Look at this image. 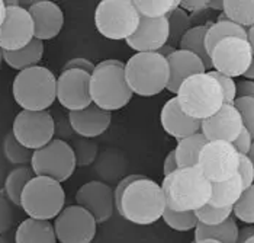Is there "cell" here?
Returning a JSON list of instances; mask_svg holds the SVG:
<instances>
[{
	"label": "cell",
	"mask_w": 254,
	"mask_h": 243,
	"mask_svg": "<svg viewBox=\"0 0 254 243\" xmlns=\"http://www.w3.org/2000/svg\"><path fill=\"white\" fill-rule=\"evenodd\" d=\"M161 188L166 204L175 211H196L209 204L212 182L197 167H180L164 176Z\"/></svg>",
	"instance_id": "obj_1"
},
{
	"label": "cell",
	"mask_w": 254,
	"mask_h": 243,
	"mask_svg": "<svg viewBox=\"0 0 254 243\" xmlns=\"http://www.w3.org/2000/svg\"><path fill=\"white\" fill-rule=\"evenodd\" d=\"M166 207L161 185L141 175L125 188L118 213L129 223L150 226L163 217Z\"/></svg>",
	"instance_id": "obj_2"
},
{
	"label": "cell",
	"mask_w": 254,
	"mask_h": 243,
	"mask_svg": "<svg viewBox=\"0 0 254 243\" xmlns=\"http://www.w3.org/2000/svg\"><path fill=\"white\" fill-rule=\"evenodd\" d=\"M92 102L103 111L114 112L125 108L134 96L127 76L125 63L119 60H103L96 64L90 78Z\"/></svg>",
	"instance_id": "obj_3"
},
{
	"label": "cell",
	"mask_w": 254,
	"mask_h": 243,
	"mask_svg": "<svg viewBox=\"0 0 254 243\" xmlns=\"http://www.w3.org/2000/svg\"><path fill=\"white\" fill-rule=\"evenodd\" d=\"M176 98L183 112L199 121L215 115L225 103L222 89L209 72L186 79L179 87Z\"/></svg>",
	"instance_id": "obj_4"
},
{
	"label": "cell",
	"mask_w": 254,
	"mask_h": 243,
	"mask_svg": "<svg viewBox=\"0 0 254 243\" xmlns=\"http://www.w3.org/2000/svg\"><path fill=\"white\" fill-rule=\"evenodd\" d=\"M12 93L25 111H48L57 99V78L44 66L22 70L13 79Z\"/></svg>",
	"instance_id": "obj_5"
},
{
	"label": "cell",
	"mask_w": 254,
	"mask_h": 243,
	"mask_svg": "<svg viewBox=\"0 0 254 243\" xmlns=\"http://www.w3.org/2000/svg\"><path fill=\"white\" fill-rule=\"evenodd\" d=\"M125 76L134 95L151 98L167 89L170 69L158 53H135L125 63Z\"/></svg>",
	"instance_id": "obj_6"
},
{
	"label": "cell",
	"mask_w": 254,
	"mask_h": 243,
	"mask_svg": "<svg viewBox=\"0 0 254 243\" xmlns=\"http://www.w3.org/2000/svg\"><path fill=\"white\" fill-rule=\"evenodd\" d=\"M64 204L65 192L61 183L47 176L31 179L20 195V208L35 220H56L65 208Z\"/></svg>",
	"instance_id": "obj_7"
},
{
	"label": "cell",
	"mask_w": 254,
	"mask_h": 243,
	"mask_svg": "<svg viewBox=\"0 0 254 243\" xmlns=\"http://www.w3.org/2000/svg\"><path fill=\"white\" fill-rule=\"evenodd\" d=\"M141 15L132 0H102L95 10L99 32L112 41H127L137 32Z\"/></svg>",
	"instance_id": "obj_8"
},
{
	"label": "cell",
	"mask_w": 254,
	"mask_h": 243,
	"mask_svg": "<svg viewBox=\"0 0 254 243\" xmlns=\"http://www.w3.org/2000/svg\"><path fill=\"white\" fill-rule=\"evenodd\" d=\"M31 167L35 176H47L63 183L71 178L77 163L70 143L54 139L45 147L34 152Z\"/></svg>",
	"instance_id": "obj_9"
},
{
	"label": "cell",
	"mask_w": 254,
	"mask_h": 243,
	"mask_svg": "<svg viewBox=\"0 0 254 243\" xmlns=\"http://www.w3.org/2000/svg\"><path fill=\"white\" fill-rule=\"evenodd\" d=\"M12 133L26 149L35 152L54 140V118L50 111H25L16 115Z\"/></svg>",
	"instance_id": "obj_10"
},
{
	"label": "cell",
	"mask_w": 254,
	"mask_h": 243,
	"mask_svg": "<svg viewBox=\"0 0 254 243\" xmlns=\"http://www.w3.org/2000/svg\"><path fill=\"white\" fill-rule=\"evenodd\" d=\"M240 155L231 143L208 142L202 149L197 167L212 183L231 179L238 172Z\"/></svg>",
	"instance_id": "obj_11"
},
{
	"label": "cell",
	"mask_w": 254,
	"mask_h": 243,
	"mask_svg": "<svg viewBox=\"0 0 254 243\" xmlns=\"http://www.w3.org/2000/svg\"><path fill=\"white\" fill-rule=\"evenodd\" d=\"M209 57L215 72L234 79L244 76L253 61L254 54L249 40L233 37L218 42Z\"/></svg>",
	"instance_id": "obj_12"
},
{
	"label": "cell",
	"mask_w": 254,
	"mask_h": 243,
	"mask_svg": "<svg viewBox=\"0 0 254 243\" xmlns=\"http://www.w3.org/2000/svg\"><path fill=\"white\" fill-rule=\"evenodd\" d=\"M54 230L60 243H92L98 232V222L87 210L76 204L60 213Z\"/></svg>",
	"instance_id": "obj_13"
},
{
	"label": "cell",
	"mask_w": 254,
	"mask_h": 243,
	"mask_svg": "<svg viewBox=\"0 0 254 243\" xmlns=\"http://www.w3.org/2000/svg\"><path fill=\"white\" fill-rule=\"evenodd\" d=\"M35 40V25L28 9L20 4L6 6V16L1 23L0 48L18 51Z\"/></svg>",
	"instance_id": "obj_14"
},
{
	"label": "cell",
	"mask_w": 254,
	"mask_h": 243,
	"mask_svg": "<svg viewBox=\"0 0 254 243\" xmlns=\"http://www.w3.org/2000/svg\"><path fill=\"white\" fill-rule=\"evenodd\" d=\"M90 78L83 70H63L57 78V101L68 112L90 106Z\"/></svg>",
	"instance_id": "obj_15"
},
{
	"label": "cell",
	"mask_w": 254,
	"mask_h": 243,
	"mask_svg": "<svg viewBox=\"0 0 254 243\" xmlns=\"http://www.w3.org/2000/svg\"><path fill=\"white\" fill-rule=\"evenodd\" d=\"M76 203L87 210L98 224L108 222L115 211L114 189L102 181H90L81 185L76 192Z\"/></svg>",
	"instance_id": "obj_16"
},
{
	"label": "cell",
	"mask_w": 254,
	"mask_h": 243,
	"mask_svg": "<svg viewBox=\"0 0 254 243\" xmlns=\"http://www.w3.org/2000/svg\"><path fill=\"white\" fill-rule=\"evenodd\" d=\"M243 128V118L234 103H224L215 115L202 121L200 133L208 139V142L234 143Z\"/></svg>",
	"instance_id": "obj_17"
},
{
	"label": "cell",
	"mask_w": 254,
	"mask_h": 243,
	"mask_svg": "<svg viewBox=\"0 0 254 243\" xmlns=\"http://www.w3.org/2000/svg\"><path fill=\"white\" fill-rule=\"evenodd\" d=\"M169 19H150L141 16L137 32L125 41L135 53H157L169 44Z\"/></svg>",
	"instance_id": "obj_18"
},
{
	"label": "cell",
	"mask_w": 254,
	"mask_h": 243,
	"mask_svg": "<svg viewBox=\"0 0 254 243\" xmlns=\"http://www.w3.org/2000/svg\"><path fill=\"white\" fill-rule=\"evenodd\" d=\"M34 25L35 38L39 41H50L56 38L64 26V13L57 3L50 0L34 1L28 7Z\"/></svg>",
	"instance_id": "obj_19"
},
{
	"label": "cell",
	"mask_w": 254,
	"mask_h": 243,
	"mask_svg": "<svg viewBox=\"0 0 254 243\" xmlns=\"http://www.w3.org/2000/svg\"><path fill=\"white\" fill-rule=\"evenodd\" d=\"M160 122L163 130L169 136L176 139L177 142L193 136L196 133H200L202 128V121L190 118L183 112L176 96L164 103L160 114Z\"/></svg>",
	"instance_id": "obj_20"
},
{
	"label": "cell",
	"mask_w": 254,
	"mask_h": 243,
	"mask_svg": "<svg viewBox=\"0 0 254 243\" xmlns=\"http://www.w3.org/2000/svg\"><path fill=\"white\" fill-rule=\"evenodd\" d=\"M68 120L78 137L95 139L102 136L112 122V112L103 111L98 105L92 103L90 106L68 112Z\"/></svg>",
	"instance_id": "obj_21"
},
{
	"label": "cell",
	"mask_w": 254,
	"mask_h": 243,
	"mask_svg": "<svg viewBox=\"0 0 254 243\" xmlns=\"http://www.w3.org/2000/svg\"><path fill=\"white\" fill-rule=\"evenodd\" d=\"M169 69H170V81L167 84V90L176 95L182 83L200 73H206V66L196 54L190 51L179 50L172 53L167 57Z\"/></svg>",
	"instance_id": "obj_22"
},
{
	"label": "cell",
	"mask_w": 254,
	"mask_h": 243,
	"mask_svg": "<svg viewBox=\"0 0 254 243\" xmlns=\"http://www.w3.org/2000/svg\"><path fill=\"white\" fill-rule=\"evenodd\" d=\"M15 243H57L54 224L28 217L18 226Z\"/></svg>",
	"instance_id": "obj_23"
},
{
	"label": "cell",
	"mask_w": 254,
	"mask_h": 243,
	"mask_svg": "<svg viewBox=\"0 0 254 243\" xmlns=\"http://www.w3.org/2000/svg\"><path fill=\"white\" fill-rule=\"evenodd\" d=\"M44 50H45L44 42L35 38L29 45H26L22 50L3 51V60L9 67L22 72V70L38 66L39 61L44 57Z\"/></svg>",
	"instance_id": "obj_24"
},
{
	"label": "cell",
	"mask_w": 254,
	"mask_h": 243,
	"mask_svg": "<svg viewBox=\"0 0 254 243\" xmlns=\"http://www.w3.org/2000/svg\"><path fill=\"white\" fill-rule=\"evenodd\" d=\"M244 192V185L237 173L228 181L212 183V195L209 204L218 208H233Z\"/></svg>",
	"instance_id": "obj_25"
},
{
	"label": "cell",
	"mask_w": 254,
	"mask_h": 243,
	"mask_svg": "<svg viewBox=\"0 0 254 243\" xmlns=\"http://www.w3.org/2000/svg\"><path fill=\"white\" fill-rule=\"evenodd\" d=\"M211 23H205V25H196L192 26L180 40L179 44V50H185V51H190L196 54L200 60L205 63L206 70L212 67L211 63V57L209 53L206 50V44H205V38H206V32Z\"/></svg>",
	"instance_id": "obj_26"
},
{
	"label": "cell",
	"mask_w": 254,
	"mask_h": 243,
	"mask_svg": "<svg viewBox=\"0 0 254 243\" xmlns=\"http://www.w3.org/2000/svg\"><path fill=\"white\" fill-rule=\"evenodd\" d=\"M238 230L240 229L235 222L234 216L218 226H203L199 223L195 229V241L211 239V241H216L221 243H237Z\"/></svg>",
	"instance_id": "obj_27"
},
{
	"label": "cell",
	"mask_w": 254,
	"mask_h": 243,
	"mask_svg": "<svg viewBox=\"0 0 254 243\" xmlns=\"http://www.w3.org/2000/svg\"><path fill=\"white\" fill-rule=\"evenodd\" d=\"M208 139L202 133H196L183 140H179L176 146V156L179 167H193L197 166L202 149L206 146Z\"/></svg>",
	"instance_id": "obj_28"
},
{
	"label": "cell",
	"mask_w": 254,
	"mask_h": 243,
	"mask_svg": "<svg viewBox=\"0 0 254 243\" xmlns=\"http://www.w3.org/2000/svg\"><path fill=\"white\" fill-rule=\"evenodd\" d=\"M233 37L247 40V29L228 19L216 20L214 23H211L208 28V32H206V38H205L208 53L211 54V51L215 48L218 42L227 40V38H233Z\"/></svg>",
	"instance_id": "obj_29"
},
{
	"label": "cell",
	"mask_w": 254,
	"mask_h": 243,
	"mask_svg": "<svg viewBox=\"0 0 254 243\" xmlns=\"http://www.w3.org/2000/svg\"><path fill=\"white\" fill-rule=\"evenodd\" d=\"M35 178V173L32 167L28 166H19L12 169L4 181V192L7 200L12 204L20 207V195L25 189V186L29 183L31 179Z\"/></svg>",
	"instance_id": "obj_30"
},
{
	"label": "cell",
	"mask_w": 254,
	"mask_h": 243,
	"mask_svg": "<svg viewBox=\"0 0 254 243\" xmlns=\"http://www.w3.org/2000/svg\"><path fill=\"white\" fill-rule=\"evenodd\" d=\"M225 18L250 29L254 26V0H224Z\"/></svg>",
	"instance_id": "obj_31"
},
{
	"label": "cell",
	"mask_w": 254,
	"mask_h": 243,
	"mask_svg": "<svg viewBox=\"0 0 254 243\" xmlns=\"http://www.w3.org/2000/svg\"><path fill=\"white\" fill-rule=\"evenodd\" d=\"M141 16L150 19L167 18L180 6V0H134Z\"/></svg>",
	"instance_id": "obj_32"
},
{
	"label": "cell",
	"mask_w": 254,
	"mask_h": 243,
	"mask_svg": "<svg viewBox=\"0 0 254 243\" xmlns=\"http://www.w3.org/2000/svg\"><path fill=\"white\" fill-rule=\"evenodd\" d=\"M3 153L6 156V159L12 164H20V166H25L28 163H31L32 161V156H34V152L26 149L25 146H22L16 137L13 136V133H7L6 137H4V142H3Z\"/></svg>",
	"instance_id": "obj_33"
},
{
	"label": "cell",
	"mask_w": 254,
	"mask_h": 243,
	"mask_svg": "<svg viewBox=\"0 0 254 243\" xmlns=\"http://www.w3.org/2000/svg\"><path fill=\"white\" fill-rule=\"evenodd\" d=\"M161 219L170 229H173L176 232L195 230L199 224L195 211H175L169 207H166Z\"/></svg>",
	"instance_id": "obj_34"
},
{
	"label": "cell",
	"mask_w": 254,
	"mask_h": 243,
	"mask_svg": "<svg viewBox=\"0 0 254 243\" xmlns=\"http://www.w3.org/2000/svg\"><path fill=\"white\" fill-rule=\"evenodd\" d=\"M167 19H169V28H170L169 44L175 47L180 44L183 35L192 28V19H190V15L185 12L180 6L167 16Z\"/></svg>",
	"instance_id": "obj_35"
},
{
	"label": "cell",
	"mask_w": 254,
	"mask_h": 243,
	"mask_svg": "<svg viewBox=\"0 0 254 243\" xmlns=\"http://www.w3.org/2000/svg\"><path fill=\"white\" fill-rule=\"evenodd\" d=\"M71 149L76 156V163L80 167L90 166L96 161L99 155V147L92 139H83V137H76L71 140Z\"/></svg>",
	"instance_id": "obj_36"
},
{
	"label": "cell",
	"mask_w": 254,
	"mask_h": 243,
	"mask_svg": "<svg viewBox=\"0 0 254 243\" xmlns=\"http://www.w3.org/2000/svg\"><path fill=\"white\" fill-rule=\"evenodd\" d=\"M195 213L197 222L203 226H218L233 217V208H218L211 204L203 205L202 208L196 210Z\"/></svg>",
	"instance_id": "obj_37"
},
{
	"label": "cell",
	"mask_w": 254,
	"mask_h": 243,
	"mask_svg": "<svg viewBox=\"0 0 254 243\" xmlns=\"http://www.w3.org/2000/svg\"><path fill=\"white\" fill-rule=\"evenodd\" d=\"M233 216L246 224H254V185L244 189L241 198L233 207Z\"/></svg>",
	"instance_id": "obj_38"
},
{
	"label": "cell",
	"mask_w": 254,
	"mask_h": 243,
	"mask_svg": "<svg viewBox=\"0 0 254 243\" xmlns=\"http://www.w3.org/2000/svg\"><path fill=\"white\" fill-rule=\"evenodd\" d=\"M234 106L238 109L244 128L250 131V134L254 139V99L253 98H237Z\"/></svg>",
	"instance_id": "obj_39"
},
{
	"label": "cell",
	"mask_w": 254,
	"mask_h": 243,
	"mask_svg": "<svg viewBox=\"0 0 254 243\" xmlns=\"http://www.w3.org/2000/svg\"><path fill=\"white\" fill-rule=\"evenodd\" d=\"M53 118H54V139L67 143L68 140H73L76 133L70 124L68 115L57 112V114H53Z\"/></svg>",
	"instance_id": "obj_40"
},
{
	"label": "cell",
	"mask_w": 254,
	"mask_h": 243,
	"mask_svg": "<svg viewBox=\"0 0 254 243\" xmlns=\"http://www.w3.org/2000/svg\"><path fill=\"white\" fill-rule=\"evenodd\" d=\"M209 73L215 78L224 93V102L225 103H234L237 99V83L233 78L225 76L222 73H218L215 70H209Z\"/></svg>",
	"instance_id": "obj_41"
},
{
	"label": "cell",
	"mask_w": 254,
	"mask_h": 243,
	"mask_svg": "<svg viewBox=\"0 0 254 243\" xmlns=\"http://www.w3.org/2000/svg\"><path fill=\"white\" fill-rule=\"evenodd\" d=\"M243 181L244 189L250 188L254 185V164L249 159V156L240 155V164H238V172H237Z\"/></svg>",
	"instance_id": "obj_42"
},
{
	"label": "cell",
	"mask_w": 254,
	"mask_h": 243,
	"mask_svg": "<svg viewBox=\"0 0 254 243\" xmlns=\"http://www.w3.org/2000/svg\"><path fill=\"white\" fill-rule=\"evenodd\" d=\"M12 224H13V211L10 208V203L3 195H0V235L10 230Z\"/></svg>",
	"instance_id": "obj_43"
},
{
	"label": "cell",
	"mask_w": 254,
	"mask_h": 243,
	"mask_svg": "<svg viewBox=\"0 0 254 243\" xmlns=\"http://www.w3.org/2000/svg\"><path fill=\"white\" fill-rule=\"evenodd\" d=\"M254 139L253 136L250 134V131L247 128H243V131L240 133V136L234 140V143H231L234 146V149L238 152V155L247 156L250 153V149L253 146Z\"/></svg>",
	"instance_id": "obj_44"
},
{
	"label": "cell",
	"mask_w": 254,
	"mask_h": 243,
	"mask_svg": "<svg viewBox=\"0 0 254 243\" xmlns=\"http://www.w3.org/2000/svg\"><path fill=\"white\" fill-rule=\"evenodd\" d=\"M96 66L93 64V61L89 59H83V57H77V59H71L65 63L63 70H83L89 75H93Z\"/></svg>",
	"instance_id": "obj_45"
},
{
	"label": "cell",
	"mask_w": 254,
	"mask_h": 243,
	"mask_svg": "<svg viewBox=\"0 0 254 243\" xmlns=\"http://www.w3.org/2000/svg\"><path fill=\"white\" fill-rule=\"evenodd\" d=\"M180 7L188 13L197 15L208 9V0H180Z\"/></svg>",
	"instance_id": "obj_46"
},
{
	"label": "cell",
	"mask_w": 254,
	"mask_h": 243,
	"mask_svg": "<svg viewBox=\"0 0 254 243\" xmlns=\"http://www.w3.org/2000/svg\"><path fill=\"white\" fill-rule=\"evenodd\" d=\"M177 169H180V167H179V162H177L176 150L173 149V150L166 156V159H164V162H163V175H164V176H169V175L175 173Z\"/></svg>",
	"instance_id": "obj_47"
},
{
	"label": "cell",
	"mask_w": 254,
	"mask_h": 243,
	"mask_svg": "<svg viewBox=\"0 0 254 243\" xmlns=\"http://www.w3.org/2000/svg\"><path fill=\"white\" fill-rule=\"evenodd\" d=\"M237 98H253L254 81H241L237 83Z\"/></svg>",
	"instance_id": "obj_48"
},
{
	"label": "cell",
	"mask_w": 254,
	"mask_h": 243,
	"mask_svg": "<svg viewBox=\"0 0 254 243\" xmlns=\"http://www.w3.org/2000/svg\"><path fill=\"white\" fill-rule=\"evenodd\" d=\"M254 236V224H247L238 230V241L237 243H246Z\"/></svg>",
	"instance_id": "obj_49"
},
{
	"label": "cell",
	"mask_w": 254,
	"mask_h": 243,
	"mask_svg": "<svg viewBox=\"0 0 254 243\" xmlns=\"http://www.w3.org/2000/svg\"><path fill=\"white\" fill-rule=\"evenodd\" d=\"M208 9L224 12V0H208Z\"/></svg>",
	"instance_id": "obj_50"
},
{
	"label": "cell",
	"mask_w": 254,
	"mask_h": 243,
	"mask_svg": "<svg viewBox=\"0 0 254 243\" xmlns=\"http://www.w3.org/2000/svg\"><path fill=\"white\" fill-rule=\"evenodd\" d=\"M6 16V3L3 0H0V32H1V23Z\"/></svg>",
	"instance_id": "obj_51"
},
{
	"label": "cell",
	"mask_w": 254,
	"mask_h": 243,
	"mask_svg": "<svg viewBox=\"0 0 254 243\" xmlns=\"http://www.w3.org/2000/svg\"><path fill=\"white\" fill-rule=\"evenodd\" d=\"M244 78L247 81H254V59L252 61V64H250V67H249V70L244 73Z\"/></svg>",
	"instance_id": "obj_52"
},
{
	"label": "cell",
	"mask_w": 254,
	"mask_h": 243,
	"mask_svg": "<svg viewBox=\"0 0 254 243\" xmlns=\"http://www.w3.org/2000/svg\"><path fill=\"white\" fill-rule=\"evenodd\" d=\"M247 40H249L250 45H252V50H253L254 54V26L250 28V29H247Z\"/></svg>",
	"instance_id": "obj_53"
},
{
	"label": "cell",
	"mask_w": 254,
	"mask_h": 243,
	"mask_svg": "<svg viewBox=\"0 0 254 243\" xmlns=\"http://www.w3.org/2000/svg\"><path fill=\"white\" fill-rule=\"evenodd\" d=\"M247 156H249V159H250L252 163L254 164V143H253V146H252V149H250V153H249Z\"/></svg>",
	"instance_id": "obj_54"
},
{
	"label": "cell",
	"mask_w": 254,
	"mask_h": 243,
	"mask_svg": "<svg viewBox=\"0 0 254 243\" xmlns=\"http://www.w3.org/2000/svg\"><path fill=\"white\" fill-rule=\"evenodd\" d=\"M193 243H221V242H216V241H211V239H205V241H195Z\"/></svg>",
	"instance_id": "obj_55"
},
{
	"label": "cell",
	"mask_w": 254,
	"mask_h": 243,
	"mask_svg": "<svg viewBox=\"0 0 254 243\" xmlns=\"http://www.w3.org/2000/svg\"><path fill=\"white\" fill-rule=\"evenodd\" d=\"M1 61H4V60H3V50L0 48V64H1Z\"/></svg>",
	"instance_id": "obj_56"
},
{
	"label": "cell",
	"mask_w": 254,
	"mask_h": 243,
	"mask_svg": "<svg viewBox=\"0 0 254 243\" xmlns=\"http://www.w3.org/2000/svg\"><path fill=\"white\" fill-rule=\"evenodd\" d=\"M0 243H9V242H7V241H6L4 238H1V236H0Z\"/></svg>",
	"instance_id": "obj_57"
},
{
	"label": "cell",
	"mask_w": 254,
	"mask_h": 243,
	"mask_svg": "<svg viewBox=\"0 0 254 243\" xmlns=\"http://www.w3.org/2000/svg\"><path fill=\"white\" fill-rule=\"evenodd\" d=\"M246 243H254V236L253 238H252V239H250V241H247V242Z\"/></svg>",
	"instance_id": "obj_58"
}]
</instances>
